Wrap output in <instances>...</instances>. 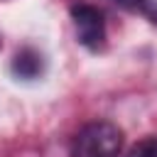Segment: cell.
I'll return each instance as SVG.
<instances>
[{
	"mask_svg": "<svg viewBox=\"0 0 157 157\" xmlns=\"http://www.w3.org/2000/svg\"><path fill=\"white\" fill-rule=\"evenodd\" d=\"M120 147L123 130L108 120H93L78 130L71 157H118Z\"/></svg>",
	"mask_w": 157,
	"mask_h": 157,
	"instance_id": "1",
	"label": "cell"
},
{
	"mask_svg": "<svg viewBox=\"0 0 157 157\" xmlns=\"http://www.w3.org/2000/svg\"><path fill=\"white\" fill-rule=\"evenodd\" d=\"M71 20H74V27H76V37L83 47L88 49H98L105 39V20H103V12L93 5H86V2H78L71 7Z\"/></svg>",
	"mask_w": 157,
	"mask_h": 157,
	"instance_id": "2",
	"label": "cell"
},
{
	"mask_svg": "<svg viewBox=\"0 0 157 157\" xmlns=\"http://www.w3.org/2000/svg\"><path fill=\"white\" fill-rule=\"evenodd\" d=\"M44 71V56L34 49V47H22L15 59H12V74L22 81H32L37 76H42Z\"/></svg>",
	"mask_w": 157,
	"mask_h": 157,
	"instance_id": "3",
	"label": "cell"
},
{
	"mask_svg": "<svg viewBox=\"0 0 157 157\" xmlns=\"http://www.w3.org/2000/svg\"><path fill=\"white\" fill-rule=\"evenodd\" d=\"M128 157H157V137H150V140H142L137 142Z\"/></svg>",
	"mask_w": 157,
	"mask_h": 157,
	"instance_id": "4",
	"label": "cell"
},
{
	"mask_svg": "<svg viewBox=\"0 0 157 157\" xmlns=\"http://www.w3.org/2000/svg\"><path fill=\"white\" fill-rule=\"evenodd\" d=\"M113 2L120 7H128V10H145L147 7V0H113Z\"/></svg>",
	"mask_w": 157,
	"mask_h": 157,
	"instance_id": "5",
	"label": "cell"
}]
</instances>
